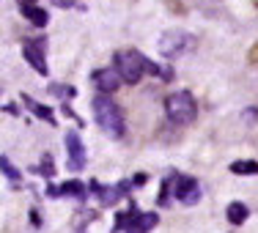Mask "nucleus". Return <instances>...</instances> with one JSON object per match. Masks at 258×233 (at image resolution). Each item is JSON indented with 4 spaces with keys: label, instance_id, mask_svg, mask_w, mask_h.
<instances>
[{
    "label": "nucleus",
    "instance_id": "obj_10",
    "mask_svg": "<svg viewBox=\"0 0 258 233\" xmlns=\"http://www.w3.org/2000/svg\"><path fill=\"white\" fill-rule=\"evenodd\" d=\"M157 222H159V217L157 214H151V211H146V214H135V219L129 222V228L124 233H149V230H154L157 228Z\"/></svg>",
    "mask_w": 258,
    "mask_h": 233
},
{
    "label": "nucleus",
    "instance_id": "obj_20",
    "mask_svg": "<svg viewBox=\"0 0 258 233\" xmlns=\"http://www.w3.org/2000/svg\"><path fill=\"white\" fill-rule=\"evenodd\" d=\"M39 173H41V176H47V179H52V176H55V165H52V157H50V154H44V159H41Z\"/></svg>",
    "mask_w": 258,
    "mask_h": 233
},
{
    "label": "nucleus",
    "instance_id": "obj_1",
    "mask_svg": "<svg viewBox=\"0 0 258 233\" xmlns=\"http://www.w3.org/2000/svg\"><path fill=\"white\" fill-rule=\"evenodd\" d=\"M115 69L121 71L124 83H129V85L140 83V77H143V74H159V77H162V71H165V69H159L157 63H151L146 55H140L135 50H124V52L115 55Z\"/></svg>",
    "mask_w": 258,
    "mask_h": 233
},
{
    "label": "nucleus",
    "instance_id": "obj_2",
    "mask_svg": "<svg viewBox=\"0 0 258 233\" xmlns=\"http://www.w3.org/2000/svg\"><path fill=\"white\" fill-rule=\"evenodd\" d=\"M94 118H96V124L102 126L104 134H110V137H124V132H126L124 115H121L118 104L110 99L107 94H99L94 99Z\"/></svg>",
    "mask_w": 258,
    "mask_h": 233
},
{
    "label": "nucleus",
    "instance_id": "obj_15",
    "mask_svg": "<svg viewBox=\"0 0 258 233\" xmlns=\"http://www.w3.org/2000/svg\"><path fill=\"white\" fill-rule=\"evenodd\" d=\"M247 206L244 203H239V200H233V203L228 206V211H225V217H228V222L231 225H242L244 219H247Z\"/></svg>",
    "mask_w": 258,
    "mask_h": 233
},
{
    "label": "nucleus",
    "instance_id": "obj_22",
    "mask_svg": "<svg viewBox=\"0 0 258 233\" xmlns=\"http://www.w3.org/2000/svg\"><path fill=\"white\" fill-rule=\"evenodd\" d=\"M146 181H149V176H146V173H138V176L132 179V184H135V187H140V184H146Z\"/></svg>",
    "mask_w": 258,
    "mask_h": 233
},
{
    "label": "nucleus",
    "instance_id": "obj_18",
    "mask_svg": "<svg viewBox=\"0 0 258 233\" xmlns=\"http://www.w3.org/2000/svg\"><path fill=\"white\" fill-rule=\"evenodd\" d=\"M0 165H3V176H6V179H11L14 184H20V170H17L14 165L9 162V157H6V154L0 157Z\"/></svg>",
    "mask_w": 258,
    "mask_h": 233
},
{
    "label": "nucleus",
    "instance_id": "obj_21",
    "mask_svg": "<svg viewBox=\"0 0 258 233\" xmlns=\"http://www.w3.org/2000/svg\"><path fill=\"white\" fill-rule=\"evenodd\" d=\"M44 195H47V198H50V200H55V198H63V189H60L58 184H50Z\"/></svg>",
    "mask_w": 258,
    "mask_h": 233
},
{
    "label": "nucleus",
    "instance_id": "obj_12",
    "mask_svg": "<svg viewBox=\"0 0 258 233\" xmlns=\"http://www.w3.org/2000/svg\"><path fill=\"white\" fill-rule=\"evenodd\" d=\"M22 102H28V110L33 115H39L41 121H47V124H55V113L50 107H44V104H39V102H33L30 96H22Z\"/></svg>",
    "mask_w": 258,
    "mask_h": 233
},
{
    "label": "nucleus",
    "instance_id": "obj_6",
    "mask_svg": "<svg viewBox=\"0 0 258 233\" xmlns=\"http://www.w3.org/2000/svg\"><path fill=\"white\" fill-rule=\"evenodd\" d=\"M176 200H181L184 206H195L201 200V184L192 176H176V187H173Z\"/></svg>",
    "mask_w": 258,
    "mask_h": 233
},
{
    "label": "nucleus",
    "instance_id": "obj_24",
    "mask_svg": "<svg viewBox=\"0 0 258 233\" xmlns=\"http://www.w3.org/2000/svg\"><path fill=\"white\" fill-rule=\"evenodd\" d=\"M3 110H6V113H11V115H20V110H17V104H3Z\"/></svg>",
    "mask_w": 258,
    "mask_h": 233
},
{
    "label": "nucleus",
    "instance_id": "obj_19",
    "mask_svg": "<svg viewBox=\"0 0 258 233\" xmlns=\"http://www.w3.org/2000/svg\"><path fill=\"white\" fill-rule=\"evenodd\" d=\"M50 94H52V96H60V99H75V96H77V91L55 83V85H50Z\"/></svg>",
    "mask_w": 258,
    "mask_h": 233
},
{
    "label": "nucleus",
    "instance_id": "obj_25",
    "mask_svg": "<svg viewBox=\"0 0 258 233\" xmlns=\"http://www.w3.org/2000/svg\"><path fill=\"white\" fill-rule=\"evenodd\" d=\"M30 222H33L36 228H39V225H41V219H39V211H30Z\"/></svg>",
    "mask_w": 258,
    "mask_h": 233
},
{
    "label": "nucleus",
    "instance_id": "obj_8",
    "mask_svg": "<svg viewBox=\"0 0 258 233\" xmlns=\"http://www.w3.org/2000/svg\"><path fill=\"white\" fill-rule=\"evenodd\" d=\"M66 151H69V170L72 173H80L85 168V145L77 137V132L66 134Z\"/></svg>",
    "mask_w": 258,
    "mask_h": 233
},
{
    "label": "nucleus",
    "instance_id": "obj_9",
    "mask_svg": "<svg viewBox=\"0 0 258 233\" xmlns=\"http://www.w3.org/2000/svg\"><path fill=\"white\" fill-rule=\"evenodd\" d=\"M91 80H94V85L99 88V94H113V91H118V85H121V71L115 69H99V71H94L91 74Z\"/></svg>",
    "mask_w": 258,
    "mask_h": 233
},
{
    "label": "nucleus",
    "instance_id": "obj_23",
    "mask_svg": "<svg viewBox=\"0 0 258 233\" xmlns=\"http://www.w3.org/2000/svg\"><path fill=\"white\" fill-rule=\"evenodd\" d=\"M52 6H60V9H72L75 3H72V0H52Z\"/></svg>",
    "mask_w": 258,
    "mask_h": 233
},
{
    "label": "nucleus",
    "instance_id": "obj_13",
    "mask_svg": "<svg viewBox=\"0 0 258 233\" xmlns=\"http://www.w3.org/2000/svg\"><path fill=\"white\" fill-rule=\"evenodd\" d=\"M231 173L233 176H258V162H253V159H236V162H231Z\"/></svg>",
    "mask_w": 258,
    "mask_h": 233
},
{
    "label": "nucleus",
    "instance_id": "obj_14",
    "mask_svg": "<svg viewBox=\"0 0 258 233\" xmlns=\"http://www.w3.org/2000/svg\"><path fill=\"white\" fill-rule=\"evenodd\" d=\"M60 189H63V198H75V200H85V195H88L85 192V184L77 181V179L60 184Z\"/></svg>",
    "mask_w": 258,
    "mask_h": 233
},
{
    "label": "nucleus",
    "instance_id": "obj_11",
    "mask_svg": "<svg viewBox=\"0 0 258 233\" xmlns=\"http://www.w3.org/2000/svg\"><path fill=\"white\" fill-rule=\"evenodd\" d=\"M20 11L25 14V20H30V22H33L36 28H44V25H47V20H50V17H47V11H44V9H39L36 3L20 6Z\"/></svg>",
    "mask_w": 258,
    "mask_h": 233
},
{
    "label": "nucleus",
    "instance_id": "obj_5",
    "mask_svg": "<svg viewBox=\"0 0 258 233\" xmlns=\"http://www.w3.org/2000/svg\"><path fill=\"white\" fill-rule=\"evenodd\" d=\"M88 187H91V192L96 195L99 206H115L124 195H129L132 181H121V184H115V187H104V184H99V181H91Z\"/></svg>",
    "mask_w": 258,
    "mask_h": 233
},
{
    "label": "nucleus",
    "instance_id": "obj_3",
    "mask_svg": "<svg viewBox=\"0 0 258 233\" xmlns=\"http://www.w3.org/2000/svg\"><path fill=\"white\" fill-rule=\"evenodd\" d=\"M165 113H168V118L173 121V124H192L195 115H198V104H195L192 94H187V91H176V94H170L168 99H165Z\"/></svg>",
    "mask_w": 258,
    "mask_h": 233
},
{
    "label": "nucleus",
    "instance_id": "obj_7",
    "mask_svg": "<svg viewBox=\"0 0 258 233\" xmlns=\"http://www.w3.org/2000/svg\"><path fill=\"white\" fill-rule=\"evenodd\" d=\"M189 47H192V39H189L187 33H165L162 41H159V52L165 55V58H179L181 52H187Z\"/></svg>",
    "mask_w": 258,
    "mask_h": 233
},
{
    "label": "nucleus",
    "instance_id": "obj_4",
    "mask_svg": "<svg viewBox=\"0 0 258 233\" xmlns=\"http://www.w3.org/2000/svg\"><path fill=\"white\" fill-rule=\"evenodd\" d=\"M22 52H25V60L39 71V74H47V71H50L47 69V39L44 36H39V39H25Z\"/></svg>",
    "mask_w": 258,
    "mask_h": 233
},
{
    "label": "nucleus",
    "instance_id": "obj_16",
    "mask_svg": "<svg viewBox=\"0 0 258 233\" xmlns=\"http://www.w3.org/2000/svg\"><path fill=\"white\" fill-rule=\"evenodd\" d=\"M176 176H179V173H170L168 179L162 181V189H159V198H157L159 206H168L170 203V195H173V187H176Z\"/></svg>",
    "mask_w": 258,
    "mask_h": 233
},
{
    "label": "nucleus",
    "instance_id": "obj_26",
    "mask_svg": "<svg viewBox=\"0 0 258 233\" xmlns=\"http://www.w3.org/2000/svg\"><path fill=\"white\" fill-rule=\"evenodd\" d=\"M20 6H28V3H36V0H17Z\"/></svg>",
    "mask_w": 258,
    "mask_h": 233
},
{
    "label": "nucleus",
    "instance_id": "obj_17",
    "mask_svg": "<svg viewBox=\"0 0 258 233\" xmlns=\"http://www.w3.org/2000/svg\"><path fill=\"white\" fill-rule=\"evenodd\" d=\"M135 214H138V206H135V203L129 206L126 211H121L118 217H115V228H113V233H118V230H126V228H129V222L135 219Z\"/></svg>",
    "mask_w": 258,
    "mask_h": 233
}]
</instances>
